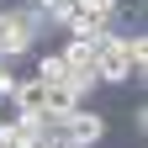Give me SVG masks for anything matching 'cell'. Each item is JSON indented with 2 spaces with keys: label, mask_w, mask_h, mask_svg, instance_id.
Listing matches in <instances>:
<instances>
[{
  "label": "cell",
  "mask_w": 148,
  "mask_h": 148,
  "mask_svg": "<svg viewBox=\"0 0 148 148\" xmlns=\"http://www.w3.org/2000/svg\"><path fill=\"white\" fill-rule=\"evenodd\" d=\"M132 132H138V138H148V106H143V101L132 106Z\"/></svg>",
  "instance_id": "cell-8"
},
{
  "label": "cell",
  "mask_w": 148,
  "mask_h": 148,
  "mask_svg": "<svg viewBox=\"0 0 148 148\" xmlns=\"http://www.w3.org/2000/svg\"><path fill=\"white\" fill-rule=\"evenodd\" d=\"M79 106L85 101L74 95L69 85H48V95H42V111H48V116H69V111H79Z\"/></svg>",
  "instance_id": "cell-5"
},
{
  "label": "cell",
  "mask_w": 148,
  "mask_h": 148,
  "mask_svg": "<svg viewBox=\"0 0 148 148\" xmlns=\"http://www.w3.org/2000/svg\"><path fill=\"white\" fill-rule=\"evenodd\" d=\"M95 79L101 85H132V74H127V48H122V37L116 32H106L101 42H95Z\"/></svg>",
  "instance_id": "cell-3"
},
{
  "label": "cell",
  "mask_w": 148,
  "mask_h": 148,
  "mask_svg": "<svg viewBox=\"0 0 148 148\" xmlns=\"http://www.w3.org/2000/svg\"><path fill=\"white\" fill-rule=\"evenodd\" d=\"M16 79H21V74H16V64H11V58H0V106L11 101V90H16Z\"/></svg>",
  "instance_id": "cell-7"
},
{
  "label": "cell",
  "mask_w": 148,
  "mask_h": 148,
  "mask_svg": "<svg viewBox=\"0 0 148 148\" xmlns=\"http://www.w3.org/2000/svg\"><path fill=\"white\" fill-rule=\"evenodd\" d=\"M64 74H69V64L58 58V48L37 53V69H32V79H42V85H64Z\"/></svg>",
  "instance_id": "cell-6"
},
{
  "label": "cell",
  "mask_w": 148,
  "mask_h": 148,
  "mask_svg": "<svg viewBox=\"0 0 148 148\" xmlns=\"http://www.w3.org/2000/svg\"><path fill=\"white\" fill-rule=\"evenodd\" d=\"M106 132H111V122H106L90 101H85L79 111H69V116H64V138H69L74 148H101V143H106Z\"/></svg>",
  "instance_id": "cell-2"
},
{
  "label": "cell",
  "mask_w": 148,
  "mask_h": 148,
  "mask_svg": "<svg viewBox=\"0 0 148 148\" xmlns=\"http://www.w3.org/2000/svg\"><path fill=\"white\" fill-rule=\"evenodd\" d=\"M42 95H48V85H42V79H32V74H21L5 106L16 111V116H42Z\"/></svg>",
  "instance_id": "cell-4"
},
{
  "label": "cell",
  "mask_w": 148,
  "mask_h": 148,
  "mask_svg": "<svg viewBox=\"0 0 148 148\" xmlns=\"http://www.w3.org/2000/svg\"><path fill=\"white\" fill-rule=\"evenodd\" d=\"M48 32H53V21L37 0H0V58L21 64L27 53H37V42Z\"/></svg>",
  "instance_id": "cell-1"
}]
</instances>
